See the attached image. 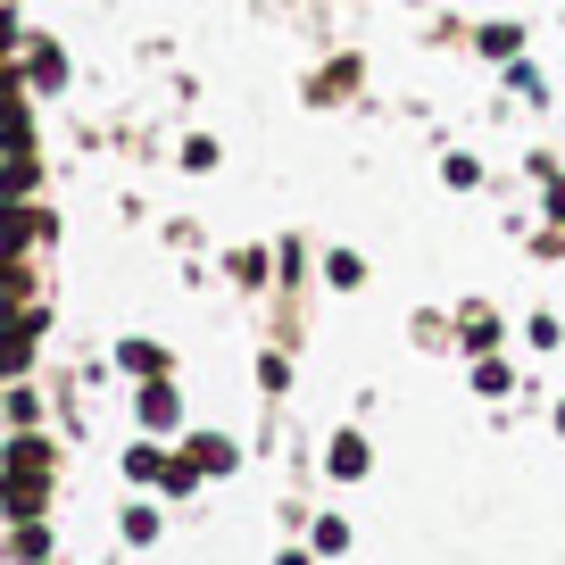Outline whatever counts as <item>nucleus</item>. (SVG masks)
I'll list each match as a JSON object with an SVG mask.
<instances>
[{
  "instance_id": "1",
  "label": "nucleus",
  "mask_w": 565,
  "mask_h": 565,
  "mask_svg": "<svg viewBox=\"0 0 565 565\" xmlns=\"http://www.w3.org/2000/svg\"><path fill=\"white\" fill-rule=\"evenodd\" d=\"M18 75H25V92H67V51H58L51 34H25V51H18Z\"/></svg>"
},
{
  "instance_id": "2",
  "label": "nucleus",
  "mask_w": 565,
  "mask_h": 565,
  "mask_svg": "<svg viewBox=\"0 0 565 565\" xmlns=\"http://www.w3.org/2000/svg\"><path fill=\"white\" fill-rule=\"evenodd\" d=\"M42 308H18V317H0V374H25L34 366V341H42Z\"/></svg>"
},
{
  "instance_id": "3",
  "label": "nucleus",
  "mask_w": 565,
  "mask_h": 565,
  "mask_svg": "<svg viewBox=\"0 0 565 565\" xmlns=\"http://www.w3.org/2000/svg\"><path fill=\"white\" fill-rule=\"evenodd\" d=\"M134 416H141V433H175V424H183V391H175V374H159V383H141Z\"/></svg>"
},
{
  "instance_id": "4",
  "label": "nucleus",
  "mask_w": 565,
  "mask_h": 565,
  "mask_svg": "<svg viewBox=\"0 0 565 565\" xmlns=\"http://www.w3.org/2000/svg\"><path fill=\"white\" fill-rule=\"evenodd\" d=\"M117 366H125V374H141V383H159V374H175V358H167L150 333H125V341H117Z\"/></svg>"
},
{
  "instance_id": "5",
  "label": "nucleus",
  "mask_w": 565,
  "mask_h": 565,
  "mask_svg": "<svg viewBox=\"0 0 565 565\" xmlns=\"http://www.w3.org/2000/svg\"><path fill=\"white\" fill-rule=\"evenodd\" d=\"M366 466H374L366 433H333V449H324V475H333V482H366Z\"/></svg>"
},
{
  "instance_id": "6",
  "label": "nucleus",
  "mask_w": 565,
  "mask_h": 565,
  "mask_svg": "<svg viewBox=\"0 0 565 565\" xmlns=\"http://www.w3.org/2000/svg\"><path fill=\"white\" fill-rule=\"evenodd\" d=\"M458 341H466V350H475V358H491V350H499V308L466 300V308H458Z\"/></svg>"
},
{
  "instance_id": "7",
  "label": "nucleus",
  "mask_w": 565,
  "mask_h": 565,
  "mask_svg": "<svg viewBox=\"0 0 565 565\" xmlns=\"http://www.w3.org/2000/svg\"><path fill=\"white\" fill-rule=\"evenodd\" d=\"M358 84H366V58H333V67L308 84V100H317V108H324V100H350Z\"/></svg>"
},
{
  "instance_id": "8",
  "label": "nucleus",
  "mask_w": 565,
  "mask_h": 565,
  "mask_svg": "<svg viewBox=\"0 0 565 565\" xmlns=\"http://www.w3.org/2000/svg\"><path fill=\"white\" fill-rule=\"evenodd\" d=\"M183 458H192L200 475H233V466H242V449H233L225 433H192V449H183Z\"/></svg>"
},
{
  "instance_id": "9",
  "label": "nucleus",
  "mask_w": 565,
  "mask_h": 565,
  "mask_svg": "<svg viewBox=\"0 0 565 565\" xmlns=\"http://www.w3.org/2000/svg\"><path fill=\"white\" fill-rule=\"evenodd\" d=\"M9 565H51V524H42V515H25V524L9 532Z\"/></svg>"
},
{
  "instance_id": "10",
  "label": "nucleus",
  "mask_w": 565,
  "mask_h": 565,
  "mask_svg": "<svg viewBox=\"0 0 565 565\" xmlns=\"http://www.w3.org/2000/svg\"><path fill=\"white\" fill-rule=\"evenodd\" d=\"M167 466H175V458H159L150 441H134V449H125V482H141V491H159V482H167Z\"/></svg>"
},
{
  "instance_id": "11",
  "label": "nucleus",
  "mask_w": 565,
  "mask_h": 565,
  "mask_svg": "<svg viewBox=\"0 0 565 565\" xmlns=\"http://www.w3.org/2000/svg\"><path fill=\"white\" fill-rule=\"evenodd\" d=\"M475 51H482V58H524V25H515V18L482 25V34H475Z\"/></svg>"
},
{
  "instance_id": "12",
  "label": "nucleus",
  "mask_w": 565,
  "mask_h": 565,
  "mask_svg": "<svg viewBox=\"0 0 565 565\" xmlns=\"http://www.w3.org/2000/svg\"><path fill=\"white\" fill-rule=\"evenodd\" d=\"M0 416L18 424V433H34V424H42V399H34V383H18V391H9V399H0Z\"/></svg>"
},
{
  "instance_id": "13",
  "label": "nucleus",
  "mask_w": 565,
  "mask_h": 565,
  "mask_svg": "<svg viewBox=\"0 0 565 565\" xmlns=\"http://www.w3.org/2000/svg\"><path fill=\"white\" fill-rule=\"evenodd\" d=\"M324 282H333V291H358V282H366V258H358V249H333V258H324Z\"/></svg>"
},
{
  "instance_id": "14",
  "label": "nucleus",
  "mask_w": 565,
  "mask_h": 565,
  "mask_svg": "<svg viewBox=\"0 0 565 565\" xmlns=\"http://www.w3.org/2000/svg\"><path fill=\"white\" fill-rule=\"evenodd\" d=\"M441 183H449V192H475V183H482V159H466V150H449V159H441Z\"/></svg>"
},
{
  "instance_id": "15",
  "label": "nucleus",
  "mask_w": 565,
  "mask_h": 565,
  "mask_svg": "<svg viewBox=\"0 0 565 565\" xmlns=\"http://www.w3.org/2000/svg\"><path fill=\"white\" fill-rule=\"evenodd\" d=\"M125 541H134V548L159 541V508H125Z\"/></svg>"
},
{
  "instance_id": "16",
  "label": "nucleus",
  "mask_w": 565,
  "mask_h": 565,
  "mask_svg": "<svg viewBox=\"0 0 565 565\" xmlns=\"http://www.w3.org/2000/svg\"><path fill=\"white\" fill-rule=\"evenodd\" d=\"M508 383H515V374L499 366V358H475V391H482V399H499V391H508Z\"/></svg>"
},
{
  "instance_id": "17",
  "label": "nucleus",
  "mask_w": 565,
  "mask_h": 565,
  "mask_svg": "<svg viewBox=\"0 0 565 565\" xmlns=\"http://www.w3.org/2000/svg\"><path fill=\"white\" fill-rule=\"evenodd\" d=\"M216 159H225V150H216V141L209 134H192V141H183V167H192V175H209V167Z\"/></svg>"
},
{
  "instance_id": "18",
  "label": "nucleus",
  "mask_w": 565,
  "mask_h": 565,
  "mask_svg": "<svg viewBox=\"0 0 565 565\" xmlns=\"http://www.w3.org/2000/svg\"><path fill=\"white\" fill-rule=\"evenodd\" d=\"M317 548H324V557H341V548H350V524H341V515H317Z\"/></svg>"
},
{
  "instance_id": "19",
  "label": "nucleus",
  "mask_w": 565,
  "mask_h": 565,
  "mask_svg": "<svg viewBox=\"0 0 565 565\" xmlns=\"http://www.w3.org/2000/svg\"><path fill=\"white\" fill-rule=\"evenodd\" d=\"M258 383H266V391H282V383H291V358L266 350V358H258Z\"/></svg>"
},
{
  "instance_id": "20",
  "label": "nucleus",
  "mask_w": 565,
  "mask_h": 565,
  "mask_svg": "<svg viewBox=\"0 0 565 565\" xmlns=\"http://www.w3.org/2000/svg\"><path fill=\"white\" fill-rule=\"evenodd\" d=\"M541 209H548V225H565V167L541 183Z\"/></svg>"
},
{
  "instance_id": "21",
  "label": "nucleus",
  "mask_w": 565,
  "mask_h": 565,
  "mask_svg": "<svg viewBox=\"0 0 565 565\" xmlns=\"http://www.w3.org/2000/svg\"><path fill=\"white\" fill-rule=\"evenodd\" d=\"M18 51H25V25L9 18V9H0V67H9V58H18Z\"/></svg>"
},
{
  "instance_id": "22",
  "label": "nucleus",
  "mask_w": 565,
  "mask_h": 565,
  "mask_svg": "<svg viewBox=\"0 0 565 565\" xmlns=\"http://www.w3.org/2000/svg\"><path fill=\"white\" fill-rule=\"evenodd\" d=\"M508 92H524V100H541V75H532L524 58H508Z\"/></svg>"
},
{
  "instance_id": "23",
  "label": "nucleus",
  "mask_w": 565,
  "mask_h": 565,
  "mask_svg": "<svg viewBox=\"0 0 565 565\" xmlns=\"http://www.w3.org/2000/svg\"><path fill=\"white\" fill-rule=\"evenodd\" d=\"M275 565H308V557H300V548H282V557H275Z\"/></svg>"
},
{
  "instance_id": "24",
  "label": "nucleus",
  "mask_w": 565,
  "mask_h": 565,
  "mask_svg": "<svg viewBox=\"0 0 565 565\" xmlns=\"http://www.w3.org/2000/svg\"><path fill=\"white\" fill-rule=\"evenodd\" d=\"M557 433H565V399H557Z\"/></svg>"
}]
</instances>
